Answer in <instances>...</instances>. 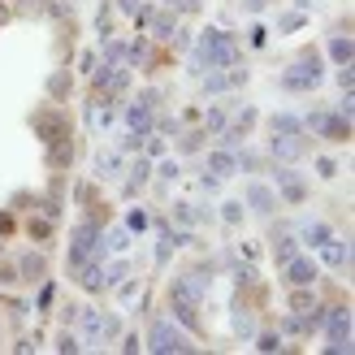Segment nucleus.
<instances>
[{
    "mask_svg": "<svg viewBox=\"0 0 355 355\" xmlns=\"http://www.w3.org/2000/svg\"><path fill=\"white\" fill-rule=\"evenodd\" d=\"M225 65H239V35H230L225 26H204L200 40H195L191 69L208 74V69H225Z\"/></svg>",
    "mask_w": 355,
    "mask_h": 355,
    "instance_id": "f257e3e1",
    "label": "nucleus"
},
{
    "mask_svg": "<svg viewBox=\"0 0 355 355\" xmlns=\"http://www.w3.org/2000/svg\"><path fill=\"white\" fill-rule=\"evenodd\" d=\"M321 83H325V57L316 48H304L286 69H282V78H277V87H282V92H291V96L316 92Z\"/></svg>",
    "mask_w": 355,
    "mask_h": 355,
    "instance_id": "f03ea898",
    "label": "nucleus"
},
{
    "mask_svg": "<svg viewBox=\"0 0 355 355\" xmlns=\"http://www.w3.org/2000/svg\"><path fill=\"white\" fill-rule=\"evenodd\" d=\"M87 260H109V247H104V225L83 217L74 230H69V252H65V269L74 273Z\"/></svg>",
    "mask_w": 355,
    "mask_h": 355,
    "instance_id": "7ed1b4c3",
    "label": "nucleus"
},
{
    "mask_svg": "<svg viewBox=\"0 0 355 355\" xmlns=\"http://www.w3.org/2000/svg\"><path fill=\"white\" fill-rule=\"evenodd\" d=\"M152 355H169V351H195V338L182 334V325L173 321V316H156L148 325V343H144Z\"/></svg>",
    "mask_w": 355,
    "mask_h": 355,
    "instance_id": "20e7f679",
    "label": "nucleus"
},
{
    "mask_svg": "<svg viewBox=\"0 0 355 355\" xmlns=\"http://www.w3.org/2000/svg\"><path fill=\"white\" fill-rule=\"evenodd\" d=\"M316 334H325V351L329 355H351V304L325 308L321 329H316Z\"/></svg>",
    "mask_w": 355,
    "mask_h": 355,
    "instance_id": "39448f33",
    "label": "nucleus"
},
{
    "mask_svg": "<svg viewBox=\"0 0 355 355\" xmlns=\"http://www.w3.org/2000/svg\"><path fill=\"white\" fill-rule=\"evenodd\" d=\"M31 130L40 144H57V139L65 135H74V126H69V113H65V104H40V109L31 113Z\"/></svg>",
    "mask_w": 355,
    "mask_h": 355,
    "instance_id": "423d86ee",
    "label": "nucleus"
},
{
    "mask_svg": "<svg viewBox=\"0 0 355 355\" xmlns=\"http://www.w3.org/2000/svg\"><path fill=\"white\" fill-rule=\"evenodd\" d=\"M78 325H83V347H109L121 334V316L87 308V312H78Z\"/></svg>",
    "mask_w": 355,
    "mask_h": 355,
    "instance_id": "0eeeda50",
    "label": "nucleus"
},
{
    "mask_svg": "<svg viewBox=\"0 0 355 355\" xmlns=\"http://www.w3.org/2000/svg\"><path fill=\"white\" fill-rule=\"evenodd\" d=\"M304 130L329 139V144H347L351 139V117H343L338 109H312V113H304Z\"/></svg>",
    "mask_w": 355,
    "mask_h": 355,
    "instance_id": "6e6552de",
    "label": "nucleus"
},
{
    "mask_svg": "<svg viewBox=\"0 0 355 355\" xmlns=\"http://www.w3.org/2000/svg\"><path fill=\"white\" fill-rule=\"evenodd\" d=\"M312 156V135L308 130H291V135H269V161L277 165H299Z\"/></svg>",
    "mask_w": 355,
    "mask_h": 355,
    "instance_id": "1a4fd4ad",
    "label": "nucleus"
},
{
    "mask_svg": "<svg viewBox=\"0 0 355 355\" xmlns=\"http://www.w3.org/2000/svg\"><path fill=\"white\" fill-rule=\"evenodd\" d=\"M269 173H273V191H277V200L282 204H308V178L299 173L295 165H277L269 161Z\"/></svg>",
    "mask_w": 355,
    "mask_h": 355,
    "instance_id": "9d476101",
    "label": "nucleus"
},
{
    "mask_svg": "<svg viewBox=\"0 0 355 355\" xmlns=\"http://www.w3.org/2000/svg\"><path fill=\"white\" fill-rule=\"evenodd\" d=\"M130 78H135V69H130V65H104V61H100V65L92 69V92L117 100V96L130 87Z\"/></svg>",
    "mask_w": 355,
    "mask_h": 355,
    "instance_id": "9b49d317",
    "label": "nucleus"
},
{
    "mask_svg": "<svg viewBox=\"0 0 355 355\" xmlns=\"http://www.w3.org/2000/svg\"><path fill=\"white\" fill-rule=\"evenodd\" d=\"M165 299H169V316L187 334H204V304H195L187 295H173V291H165Z\"/></svg>",
    "mask_w": 355,
    "mask_h": 355,
    "instance_id": "f8f14e48",
    "label": "nucleus"
},
{
    "mask_svg": "<svg viewBox=\"0 0 355 355\" xmlns=\"http://www.w3.org/2000/svg\"><path fill=\"white\" fill-rule=\"evenodd\" d=\"M13 269H17V282H22V286H40L48 277V256L40 247H26V252L13 256Z\"/></svg>",
    "mask_w": 355,
    "mask_h": 355,
    "instance_id": "ddd939ff",
    "label": "nucleus"
},
{
    "mask_svg": "<svg viewBox=\"0 0 355 355\" xmlns=\"http://www.w3.org/2000/svg\"><path fill=\"white\" fill-rule=\"evenodd\" d=\"M282 269V282L286 286H316V273H321V264H316L308 252H295L286 264H277Z\"/></svg>",
    "mask_w": 355,
    "mask_h": 355,
    "instance_id": "4468645a",
    "label": "nucleus"
},
{
    "mask_svg": "<svg viewBox=\"0 0 355 355\" xmlns=\"http://www.w3.org/2000/svg\"><path fill=\"white\" fill-rule=\"evenodd\" d=\"M243 204L256 212V217H269L273 221V212H277V191L269 187V182H260V178H252V182H247V191H243Z\"/></svg>",
    "mask_w": 355,
    "mask_h": 355,
    "instance_id": "2eb2a0df",
    "label": "nucleus"
},
{
    "mask_svg": "<svg viewBox=\"0 0 355 355\" xmlns=\"http://www.w3.org/2000/svg\"><path fill=\"white\" fill-rule=\"evenodd\" d=\"M247 78V65H225V69H208L204 74V96H221V92H234V87H243Z\"/></svg>",
    "mask_w": 355,
    "mask_h": 355,
    "instance_id": "dca6fc26",
    "label": "nucleus"
},
{
    "mask_svg": "<svg viewBox=\"0 0 355 355\" xmlns=\"http://www.w3.org/2000/svg\"><path fill=\"white\" fill-rule=\"evenodd\" d=\"M22 234L35 243V247H44L52 234H57V217H48V212H40V208H31L26 217H22Z\"/></svg>",
    "mask_w": 355,
    "mask_h": 355,
    "instance_id": "f3484780",
    "label": "nucleus"
},
{
    "mask_svg": "<svg viewBox=\"0 0 355 355\" xmlns=\"http://www.w3.org/2000/svg\"><path fill=\"white\" fill-rule=\"evenodd\" d=\"M316 252H321V264H325V269L351 273V243H347V239H329V243L316 247Z\"/></svg>",
    "mask_w": 355,
    "mask_h": 355,
    "instance_id": "a211bd4d",
    "label": "nucleus"
},
{
    "mask_svg": "<svg viewBox=\"0 0 355 355\" xmlns=\"http://www.w3.org/2000/svg\"><path fill=\"white\" fill-rule=\"evenodd\" d=\"M148 40L152 44H169L173 35H178V13L173 9H152V17H148Z\"/></svg>",
    "mask_w": 355,
    "mask_h": 355,
    "instance_id": "6ab92c4d",
    "label": "nucleus"
},
{
    "mask_svg": "<svg viewBox=\"0 0 355 355\" xmlns=\"http://www.w3.org/2000/svg\"><path fill=\"white\" fill-rule=\"evenodd\" d=\"M169 217H173V225H208L212 221V208L208 204H191V200H178V204H169Z\"/></svg>",
    "mask_w": 355,
    "mask_h": 355,
    "instance_id": "aec40b11",
    "label": "nucleus"
},
{
    "mask_svg": "<svg viewBox=\"0 0 355 355\" xmlns=\"http://www.w3.org/2000/svg\"><path fill=\"white\" fill-rule=\"evenodd\" d=\"M74 277H78V286H83L87 295H104V291H109V273H104V260H87V264H78Z\"/></svg>",
    "mask_w": 355,
    "mask_h": 355,
    "instance_id": "412c9836",
    "label": "nucleus"
},
{
    "mask_svg": "<svg viewBox=\"0 0 355 355\" xmlns=\"http://www.w3.org/2000/svg\"><path fill=\"white\" fill-rule=\"evenodd\" d=\"M121 121H126L130 135H152V126H156V109H148L144 100H130L126 113H121Z\"/></svg>",
    "mask_w": 355,
    "mask_h": 355,
    "instance_id": "4be33fe9",
    "label": "nucleus"
},
{
    "mask_svg": "<svg viewBox=\"0 0 355 355\" xmlns=\"http://www.w3.org/2000/svg\"><path fill=\"white\" fill-rule=\"evenodd\" d=\"M44 92L52 104H69V96H74V74H69V65H57L44 83Z\"/></svg>",
    "mask_w": 355,
    "mask_h": 355,
    "instance_id": "5701e85b",
    "label": "nucleus"
},
{
    "mask_svg": "<svg viewBox=\"0 0 355 355\" xmlns=\"http://www.w3.org/2000/svg\"><path fill=\"white\" fill-rule=\"evenodd\" d=\"M204 169L217 173L221 182H225V178H239V156H234V148H212L204 156Z\"/></svg>",
    "mask_w": 355,
    "mask_h": 355,
    "instance_id": "b1692460",
    "label": "nucleus"
},
{
    "mask_svg": "<svg viewBox=\"0 0 355 355\" xmlns=\"http://www.w3.org/2000/svg\"><path fill=\"white\" fill-rule=\"evenodd\" d=\"M269 247H273V264H286L295 252H304V247H299V239L291 234L286 225H273V230H269Z\"/></svg>",
    "mask_w": 355,
    "mask_h": 355,
    "instance_id": "393cba45",
    "label": "nucleus"
},
{
    "mask_svg": "<svg viewBox=\"0 0 355 355\" xmlns=\"http://www.w3.org/2000/svg\"><path fill=\"white\" fill-rule=\"evenodd\" d=\"M325 57H329L334 65H351V61H355V40H351V31H347V26L329 35V44H325Z\"/></svg>",
    "mask_w": 355,
    "mask_h": 355,
    "instance_id": "a878e982",
    "label": "nucleus"
},
{
    "mask_svg": "<svg viewBox=\"0 0 355 355\" xmlns=\"http://www.w3.org/2000/svg\"><path fill=\"white\" fill-rule=\"evenodd\" d=\"M148 178H152V161H148L144 152H139V156H135V165L126 169V191H121V195H126V200H135V195L148 187Z\"/></svg>",
    "mask_w": 355,
    "mask_h": 355,
    "instance_id": "bb28decb",
    "label": "nucleus"
},
{
    "mask_svg": "<svg viewBox=\"0 0 355 355\" xmlns=\"http://www.w3.org/2000/svg\"><path fill=\"white\" fill-rule=\"evenodd\" d=\"M44 148H48V169H52V173H61V169L74 165V135L57 139V144H44Z\"/></svg>",
    "mask_w": 355,
    "mask_h": 355,
    "instance_id": "cd10ccee",
    "label": "nucleus"
},
{
    "mask_svg": "<svg viewBox=\"0 0 355 355\" xmlns=\"http://www.w3.org/2000/svg\"><path fill=\"white\" fill-rule=\"evenodd\" d=\"M295 239H299V247H304V252H316L321 243H329V239H334V225H329V221H308Z\"/></svg>",
    "mask_w": 355,
    "mask_h": 355,
    "instance_id": "c85d7f7f",
    "label": "nucleus"
},
{
    "mask_svg": "<svg viewBox=\"0 0 355 355\" xmlns=\"http://www.w3.org/2000/svg\"><path fill=\"white\" fill-rule=\"evenodd\" d=\"M126 65H130V69L152 65V40H148V35H135V40H126Z\"/></svg>",
    "mask_w": 355,
    "mask_h": 355,
    "instance_id": "c756f323",
    "label": "nucleus"
},
{
    "mask_svg": "<svg viewBox=\"0 0 355 355\" xmlns=\"http://www.w3.org/2000/svg\"><path fill=\"white\" fill-rule=\"evenodd\" d=\"M308 13H312V5H304V0H299V5H295L291 13H282L277 22H273V31H282V35H295V31H304V26H308Z\"/></svg>",
    "mask_w": 355,
    "mask_h": 355,
    "instance_id": "7c9ffc66",
    "label": "nucleus"
},
{
    "mask_svg": "<svg viewBox=\"0 0 355 355\" xmlns=\"http://www.w3.org/2000/svg\"><path fill=\"white\" fill-rule=\"evenodd\" d=\"M316 304H321L316 286H291V312H295V316H308Z\"/></svg>",
    "mask_w": 355,
    "mask_h": 355,
    "instance_id": "2f4dec72",
    "label": "nucleus"
},
{
    "mask_svg": "<svg viewBox=\"0 0 355 355\" xmlns=\"http://www.w3.org/2000/svg\"><path fill=\"white\" fill-rule=\"evenodd\" d=\"M252 347L264 351V355H277L282 347H286V338H282L277 329H260V334H252Z\"/></svg>",
    "mask_w": 355,
    "mask_h": 355,
    "instance_id": "473e14b6",
    "label": "nucleus"
},
{
    "mask_svg": "<svg viewBox=\"0 0 355 355\" xmlns=\"http://www.w3.org/2000/svg\"><path fill=\"white\" fill-rule=\"evenodd\" d=\"M291 130H304V117L299 113H273L269 117V135H291Z\"/></svg>",
    "mask_w": 355,
    "mask_h": 355,
    "instance_id": "72a5a7b5",
    "label": "nucleus"
},
{
    "mask_svg": "<svg viewBox=\"0 0 355 355\" xmlns=\"http://www.w3.org/2000/svg\"><path fill=\"white\" fill-rule=\"evenodd\" d=\"M225 121H230V109H225V104H212V109L204 113V135H221Z\"/></svg>",
    "mask_w": 355,
    "mask_h": 355,
    "instance_id": "f704fd0d",
    "label": "nucleus"
},
{
    "mask_svg": "<svg viewBox=\"0 0 355 355\" xmlns=\"http://www.w3.org/2000/svg\"><path fill=\"white\" fill-rule=\"evenodd\" d=\"M234 334L243 343H252V334H256V321H252V312H247L239 299H234Z\"/></svg>",
    "mask_w": 355,
    "mask_h": 355,
    "instance_id": "c9c22d12",
    "label": "nucleus"
},
{
    "mask_svg": "<svg viewBox=\"0 0 355 355\" xmlns=\"http://www.w3.org/2000/svg\"><path fill=\"white\" fill-rule=\"evenodd\" d=\"M100 61L104 65H126V40H104V52H100Z\"/></svg>",
    "mask_w": 355,
    "mask_h": 355,
    "instance_id": "e433bc0d",
    "label": "nucleus"
},
{
    "mask_svg": "<svg viewBox=\"0 0 355 355\" xmlns=\"http://www.w3.org/2000/svg\"><path fill=\"white\" fill-rule=\"evenodd\" d=\"M121 225H126L130 234H148V230H152V217H148V208H130L126 217H121Z\"/></svg>",
    "mask_w": 355,
    "mask_h": 355,
    "instance_id": "4c0bfd02",
    "label": "nucleus"
},
{
    "mask_svg": "<svg viewBox=\"0 0 355 355\" xmlns=\"http://www.w3.org/2000/svg\"><path fill=\"white\" fill-rule=\"evenodd\" d=\"M217 217H221L225 225H243V221H247V204H243V200H225Z\"/></svg>",
    "mask_w": 355,
    "mask_h": 355,
    "instance_id": "58836bf2",
    "label": "nucleus"
},
{
    "mask_svg": "<svg viewBox=\"0 0 355 355\" xmlns=\"http://www.w3.org/2000/svg\"><path fill=\"white\" fill-rule=\"evenodd\" d=\"M104 247H109V252H126V247H130V230L126 225L104 230Z\"/></svg>",
    "mask_w": 355,
    "mask_h": 355,
    "instance_id": "ea45409f",
    "label": "nucleus"
},
{
    "mask_svg": "<svg viewBox=\"0 0 355 355\" xmlns=\"http://www.w3.org/2000/svg\"><path fill=\"white\" fill-rule=\"evenodd\" d=\"M121 169V152H100L96 156V178H113Z\"/></svg>",
    "mask_w": 355,
    "mask_h": 355,
    "instance_id": "a19ab883",
    "label": "nucleus"
},
{
    "mask_svg": "<svg viewBox=\"0 0 355 355\" xmlns=\"http://www.w3.org/2000/svg\"><path fill=\"white\" fill-rule=\"evenodd\" d=\"M35 291H40V295H35V312H48V308H52V299H57V286H52V277H44Z\"/></svg>",
    "mask_w": 355,
    "mask_h": 355,
    "instance_id": "79ce46f5",
    "label": "nucleus"
},
{
    "mask_svg": "<svg viewBox=\"0 0 355 355\" xmlns=\"http://www.w3.org/2000/svg\"><path fill=\"white\" fill-rule=\"evenodd\" d=\"M277 334H282V338H299V334H304V316L286 312V316H282V321H277Z\"/></svg>",
    "mask_w": 355,
    "mask_h": 355,
    "instance_id": "37998d69",
    "label": "nucleus"
},
{
    "mask_svg": "<svg viewBox=\"0 0 355 355\" xmlns=\"http://www.w3.org/2000/svg\"><path fill=\"white\" fill-rule=\"evenodd\" d=\"M104 273H109V291H113L117 282H126V277H130V260H113V264L104 260Z\"/></svg>",
    "mask_w": 355,
    "mask_h": 355,
    "instance_id": "c03bdc74",
    "label": "nucleus"
},
{
    "mask_svg": "<svg viewBox=\"0 0 355 355\" xmlns=\"http://www.w3.org/2000/svg\"><path fill=\"white\" fill-rule=\"evenodd\" d=\"M17 230H22V221H17V212H13V208H0V239L17 234Z\"/></svg>",
    "mask_w": 355,
    "mask_h": 355,
    "instance_id": "a18cd8bd",
    "label": "nucleus"
},
{
    "mask_svg": "<svg viewBox=\"0 0 355 355\" xmlns=\"http://www.w3.org/2000/svg\"><path fill=\"white\" fill-rule=\"evenodd\" d=\"M204 139H208L204 126H200V130H187L182 139H178V148H182V152H200V148H204Z\"/></svg>",
    "mask_w": 355,
    "mask_h": 355,
    "instance_id": "49530a36",
    "label": "nucleus"
},
{
    "mask_svg": "<svg viewBox=\"0 0 355 355\" xmlns=\"http://www.w3.org/2000/svg\"><path fill=\"white\" fill-rule=\"evenodd\" d=\"M78 347H83V338H78V334H65V329L57 334V351H61V355H74Z\"/></svg>",
    "mask_w": 355,
    "mask_h": 355,
    "instance_id": "de8ad7c7",
    "label": "nucleus"
},
{
    "mask_svg": "<svg viewBox=\"0 0 355 355\" xmlns=\"http://www.w3.org/2000/svg\"><path fill=\"white\" fill-rule=\"evenodd\" d=\"M334 83H338V92H355V65H338Z\"/></svg>",
    "mask_w": 355,
    "mask_h": 355,
    "instance_id": "09e8293b",
    "label": "nucleus"
},
{
    "mask_svg": "<svg viewBox=\"0 0 355 355\" xmlns=\"http://www.w3.org/2000/svg\"><path fill=\"white\" fill-rule=\"evenodd\" d=\"M239 156V173H256L260 169V156L256 152H234Z\"/></svg>",
    "mask_w": 355,
    "mask_h": 355,
    "instance_id": "8fccbe9b",
    "label": "nucleus"
},
{
    "mask_svg": "<svg viewBox=\"0 0 355 355\" xmlns=\"http://www.w3.org/2000/svg\"><path fill=\"white\" fill-rule=\"evenodd\" d=\"M200 191H204V195H217V191H221V178L204 169V173H200Z\"/></svg>",
    "mask_w": 355,
    "mask_h": 355,
    "instance_id": "3c124183",
    "label": "nucleus"
},
{
    "mask_svg": "<svg viewBox=\"0 0 355 355\" xmlns=\"http://www.w3.org/2000/svg\"><path fill=\"white\" fill-rule=\"evenodd\" d=\"M156 178H161V182H178V161H161L156 165Z\"/></svg>",
    "mask_w": 355,
    "mask_h": 355,
    "instance_id": "603ef678",
    "label": "nucleus"
},
{
    "mask_svg": "<svg viewBox=\"0 0 355 355\" xmlns=\"http://www.w3.org/2000/svg\"><path fill=\"white\" fill-rule=\"evenodd\" d=\"M316 173H321V178H334V173H338V161H334V156H316Z\"/></svg>",
    "mask_w": 355,
    "mask_h": 355,
    "instance_id": "864d4df0",
    "label": "nucleus"
},
{
    "mask_svg": "<svg viewBox=\"0 0 355 355\" xmlns=\"http://www.w3.org/2000/svg\"><path fill=\"white\" fill-rule=\"evenodd\" d=\"M61 321H65V329L78 325V304H65V308H61Z\"/></svg>",
    "mask_w": 355,
    "mask_h": 355,
    "instance_id": "5fc2aeb1",
    "label": "nucleus"
},
{
    "mask_svg": "<svg viewBox=\"0 0 355 355\" xmlns=\"http://www.w3.org/2000/svg\"><path fill=\"white\" fill-rule=\"evenodd\" d=\"M139 347H144V338H139V334H126V338H121V351H126V355H135Z\"/></svg>",
    "mask_w": 355,
    "mask_h": 355,
    "instance_id": "6e6d98bb",
    "label": "nucleus"
},
{
    "mask_svg": "<svg viewBox=\"0 0 355 355\" xmlns=\"http://www.w3.org/2000/svg\"><path fill=\"white\" fill-rule=\"evenodd\" d=\"M78 69H83V74H92V69H96V52H92V48L78 57Z\"/></svg>",
    "mask_w": 355,
    "mask_h": 355,
    "instance_id": "4d7b16f0",
    "label": "nucleus"
},
{
    "mask_svg": "<svg viewBox=\"0 0 355 355\" xmlns=\"http://www.w3.org/2000/svg\"><path fill=\"white\" fill-rule=\"evenodd\" d=\"M113 5H117L121 13H126V17H135V13H139V5H144V0H113Z\"/></svg>",
    "mask_w": 355,
    "mask_h": 355,
    "instance_id": "13d9d810",
    "label": "nucleus"
},
{
    "mask_svg": "<svg viewBox=\"0 0 355 355\" xmlns=\"http://www.w3.org/2000/svg\"><path fill=\"white\" fill-rule=\"evenodd\" d=\"M5 22H13V5H9V0H0V26H5Z\"/></svg>",
    "mask_w": 355,
    "mask_h": 355,
    "instance_id": "bf43d9fd",
    "label": "nucleus"
},
{
    "mask_svg": "<svg viewBox=\"0 0 355 355\" xmlns=\"http://www.w3.org/2000/svg\"><path fill=\"white\" fill-rule=\"evenodd\" d=\"M165 9H173V13H187V0H165Z\"/></svg>",
    "mask_w": 355,
    "mask_h": 355,
    "instance_id": "052dcab7",
    "label": "nucleus"
},
{
    "mask_svg": "<svg viewBox=\"0 0 355 355\" xmlns=\"http://www.w3.org/2000/svg\"><path fill=\"white\" fill-rule=\"evenodd\" d=\"M204 5V0H187V13H195V9H200Z\"/></svg>",
    "mask_w": 355,
    "mask_h": 355,
    "instance_id": "680f3d73",
    "label": "nucleus"
},
{
    "mask_svg": "<svg viewBox=\"0 0 355 355\" xmlns=\"http://www.w3.org/2000/svg\"><path fill=\"white\" fill-rule=\"evenodd\" d=\"M0 260H9V252H5V239H0Z\"/></svg>",
    "mask_w": 355,
    "mask_h": 355,
    "instance_id": "e2e57ef3",
    "label": "nucleus"
}]
</instances>
